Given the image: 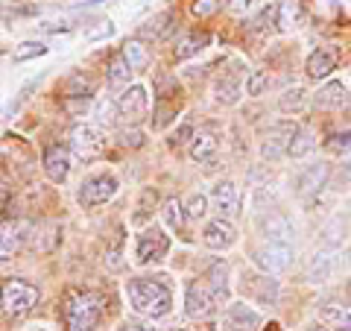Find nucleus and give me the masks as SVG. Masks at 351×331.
I'll return each instance as SVG.
<instances>
[{"mask_svg": "<svg viewBox=\"0 0 351 331\" xmlns=\"http://www.w3.org/2000/svg\"><path fill=\"white\" fill-rule=\"evenodd\" d=\"M126 299L132 305V311L149 319H161L173 311V293L158 279H129Z\"/></svg>", "mask_w": 351, "mask_h": 331, "instance_id": "f257e3e1", "label": "nucleus"}, {"mask_svg": "<svg viewBox=\"0 0 351 331\" xmlns=\"http://www.w3.org/2000/svg\"><path fill=\"white\" fill-rule=\"evenodd\" d=\"M106 311V299L97 290H71L64 296L62 317L68 331H94V326L100 323V317Z\"/></svg>", "mask_w": 351, "mask_h": 331, "instance_id": "f03ea898", "label": "nucleus"}, {"mask_svg": "<svg viewBox=\"0 0 351 331\" xmlns=\"http://www.w3.org/2000/svg\"><path fill=\"white\" fill-rule=\"evenodd\" d=\"M38 299H41L38 288H32L24 279H6L0 284V308H3V314H9V317L29 314L32 308L38 305Z\"/></svg>", "mask_w": 351, "mask_h": 331, "instance_id": "7ed1b4c3", "label": "nucleus"}, {"mask_svg": "<svg viewBox=\"0 0 351 331\" xmlns=\"http://www.w3.org/2000/svg\"><path fill=\"white\" fill-rule=\"evenodd\" d=\"M167 252H170V238L164 235L158 226H147L138 235L135 264H141V267H147V264H158V261L167 258Z\"/></svg>", "mask_w": 351, "mask_h": 331, "instance_id": "20e7f679", "label": "nucleus"}, {"mask_svg": "<svg viewBox=\"0 0 351 331\" xmlns=\"http://www.w3.org/2000/svg\"><path fill=\"white\" fill-rule=\"evenodd\" d=\"M295 129L299 126H295L293 120H281V124L269 126L261 138V159L263 161H281L290 152V141L295 135Z\"/></svg>", "mask_w": 351, "mask_h": 331, "instance_id": "39448f33", "label": "nucleus"}, {"mask_svg": "<svg viewBox=\"0 0 351 331\" xmlns=\"http://www.w3.org/2000/svg\"><path fill=\"white\" fill-rule=\"evenodd\" d=\"M21 238L24 247L38 252V255H50L62 240V229L56 223H21Z\"/></svg>", "mask_w": 351, "mask_h": 331, "instance_id": "423d86ee", "label": "nucleus"}, {"mask_svg": "<svg viewBox=\"0 0 351 331\" xmlns=\"http://www.w3.org/2000/svg\"><path fill=\"white\" fill-rule=\"evenodd\" d=\"M117 179L112 173H100V176H88V179L80 185L76 191V200H80L82 208H94V205H103L108 203L112 196L117 194Z\"/></svg>", "mask_w": 351, "mask_h": 331, "instance_id": "0eeeda50", "label": "nucleus"}, {"mask_svg": "<svg viewBox=\"0 0 351 331\" xmlns=\"http://www.w3.org/2000/svg\"><path fill=\"white\" fill-rule=\"evenodd\" d=\"M106 150V138H103V129L94 126V124H82L71 132V152L82 161H94L100 152Z\"/></svg>", "mask_w": 351, "mask_h": 331, "instance_id": "6e6552de", "label": "nucleus"}, {"mask_svg": "<svg viewBox=\"0 0 351 331\" xmlns=\"http://www.w3.org/2000/svg\"><path fill=\"white\" fill-rule=\"evenodd\" d=\"M184 314L196 323H202V319H211L217 314V299L208 284L202 282H191L188 290H184Z\"/></svg>", "mask_w": 351, "mask_h": 331, "instance_id": "1a4fd4ad", "label": "nucleus"}, {"mask_svg": "<svg viewBox=\"0 0 351 331\" xmlns=\"http://www.w3.org/2000/svg\"><path fill=\"white\" fill-rule=\"evenodd\" d=\"M261 328V314L246 302H228L219 319V331H258Z\"/></svg>", "mask_w": 351, "mask_h": 331, "instance_id": "9d476101", "label": "nucleus"}, {"mask_svg": "<svg viewBox=\"0 0 351 331\" xmlns=\"http://www.w3.org/2000/svg\"><path fill=\"white\" fill-rule=\"evenodd\" d=\"M243 290L249 293L252 302L258 305H278L281 296V284L276 282V275L269 273H258V275H243Z\"/></svg>", "mask_w": 351, "mask_h": 331, "instance_id": "9b49d317", "label": "nucleus"}, {"mask_svg": "<svg viewBox=\"0 0 351 331\" xmlns=\"http://www.w3.org/2000/svg\"><path fill=\"white\" fill-rule=\"evenodd\" d=\"M255 264L261 273L278 275L293 264V247L290 244H267L255 252Z\"/></svg>", "mask_w": 351, "mask_h": 331, "instance_id": "f8f14e48", "label": "nucleus"}, {"mask_svg": "<svg viewBox=\"0 0 351 331\" xmlns=\"http://www.w3.org/2000/svg\"><path fill=\"white\" fill-rule=\"evenodd\" d=\"M208 200H211L214 212L223 217V220H234V217L240 214V187H237L232 179L217 182Z\"/></svg>", "mask_w": 351, "mask_h": 331, "instance_id": "ddd939ff", "label": "nucleus"}, {"mask_svg": "<svg viewBox=\"0 0 351 331\" xmlns=\"http://www.w3.org/2000/svg\"><path fill=\"white\" fill-rule=\"evenodd\" d=\"M147 109H149V94L144 85H129L126 91L117 97V117L129 120V124L144 117Z\"/></svg>", "mask_w": 351, "mask_h": 331, "instance_id": "4468645a", "label": "nucleus"}, {"mask_svg": "<svg viewBox=\"0 0 351 331\" xmlns=\"http://www.w3.org/2000/svg\"><path fill=\"white\" fill-rule=\"evenodd\" d=\"M202 244L208 249H214V252L232 249L237 244V229H234V223H232V220H223V217L211 220V223L205 226V231H202Z\"/></svg>", "mask_w": 351, "mask_h": 331, "instance_id": "2eb2a0df", "label": "nucleus"}, {"mask_svg": "<svg viewBox=\"0 0 351 331\" xmlns=\"http://www.w3.org/2000/svg\"><path fill=\"white\" fill-rule=\"evenodd\" d=\"M41 168H44V176H47L53 185L68 182V176H71V150L59 147V144L47 147L44 150V159H41Z\"/></svg>", "mask_w": 351, "mask_h": 331, "instance_id": "dca6fc26", "label": "nucleus"}, {"mask_svg": "<svg viewBox=\"0 0 351 331\" xmlns=\"http://www.w3.org/2000/svg\"><path fill=\"white\" fill-rule=\"evenodd\" d=\"M258 229L267 238V244H293V223L281 212H263Z\"/></svg>", "mask_w": 351, "mask_h": 331, "instance_id": "f3484780", "label": "nucleus"}, {"mask_svg": "<svg viewBox=\"0 0 351 331\" xmlns=\"http://www.w3.org/2000/svg\"><path fill=\"white\" fill-rule=\"evenodd\" d=\"M328 176H331V164L328 161H316V164H307V168L299 173V179H295V194L299 196H313L319 194Z\"/></svg>", "mask_w": 351, "mask_h": 331, "instance_id": "a211bd4d", "label": "nucleus"}, {"mask_svg": "<svg viewBox=\"0 0 351 331\" xmlns=\"http://www.w3.org/2000/svg\"><path fill=\"white\" fill-rule=\"evenodd\" d=\"M337 68V50L334 47H316L311 56H307V65H304V73L307 80H328Z\"/></svg>", "mask_w": 351, "mask_h": 331, "instance_id": "6ab92c4d", "label": "nucleus"}, {"mask_svg": "<svg viewBox=\"0 0 351 331\" xmlns=\"http://www.w3.org/2000/svg\"><path fill=\"white\" fill-rule=\"evenodd\" d=\"M346 103H348V91L343 82H328L313 94V106L322 109V112H339Z\"/></svg>", "mask_w": 351, "mask_h": 331, "instance_id": "aec40b11", "label": "nucleus"}, {"mask_svg": "<svg viewBox=\"0 0 351 331\" xmlns=\"http://www.w3.org/2000/svg\"><path fill=\"white\" fill-rule=\"evenodd\" d=\"M334 267H337V261H334V252L331 249H319V252H313V258L307 261V282L311 284H322L328 282L334 275Z\"/></svg>", "mask_w": 351, "mask_h": 331, "instance_id": "412c9836", "label": "nucleus"}, {"mask_svg": "<svg viewBox=\"0 0 351 331\" xmlns=\"http://www.w3.org/2000/svg\"><path fill=\"white\" fill-rule=\"evenodd\" d=\"M173 30H176V15L173 12H158V15H152L147 24L138 30V38H144V41H164Z\"/></svg>", "mask_w": 351, "mask_h": 331, "instance_id": "4be33fe9", "label": "nucleus"}, {"mask_svg": "<svg viewBox=\"0 0 351 331\" xmlns=\"http://www.w3.org/2000/svg\"><path fill=\"white\" fill-rule=\"evenodd\" d=\"M217 150H219V141L214 132H196L191 141V159L196 164H214Z\"/></svg>", "mask_w": 351, "mask_h": 331, "instance_id": "5701e85b", "label": "nucleus"}, {"mask_svg": "<svg viewBox=\"0 0 351 331\" xmlns=\"http://www.w3.org/2000/svg\"><path fill=\"white\" fill-rule=\"evenodd\" d=\"M24 249L21 223H0V261H12Z\"/></svg>", "mask_w": 351, "mask_h": 331, "instance_id": "b1692460", "label": "nucleus"}, {"mask_svg": "<svg viewBox=\"0 0 351 331\" xmlns=\"http://www.w3.org/2000/svg\"><path fill=\"white\" fill-rule=\"evenodd\" d=\"M214 97H217V103H223V106L240 103V97H243V82H240V76H234V73L219 76L214 82Z\"/></svg>", "mask_w": 351, "mask_h": 331, "instance_id": "393cba45", "label": "nucleus"}, {"mask_svg": "<svg viewBox=\"0 0 351 331\" xmlns=\"http://www.w3.org/2000/svg\"><path fill=\"white\" fill-rule=\"evenodd\" d=\"M208 44H211V36H208V32H184L173 53H176V59H179V62H184V59L199 56Z\"/></svg>", "mask_w": 351, "mask_h": 331, "instance_id": "a878e982", "label": "nucleus"}, {"mask_svg": "<svg viewBox=\"0 0 351 331\" xmlns=\"http://www.w3.org/2000/svg\"><path fill=\"white\" fill-rule=\"evenodd\" d=\"M208 288H211L217 305H228V267L226 261H214L211 270H208Z\"/></svg>", "mask_w": 351, "mask_h": 331, "instance_id": "bb28decb", "label": "nucleus"}, {"mask_svg": "<svg viewBox=\"0 0 351 331\" xmlns=\"http://www.w3.org/2000/svg\"><path fill=\"white\" fill-rule=\"evenodd\" d=\"M123 59L129 62L132 71H144L147 65H149V47H147V41L144 38H129L123 44Z\"/></svg>", "mask_w": 351, "mask_h": 331, "instance_id": "cd10ccee", "label": "nucleus"}, {"mask_svg": "<svg viewBox=\"0 0 351 331\" xmlns=\"http://www.w3.org/2000/svg\"><path fill=\"white\" fill-rule=\"evenodd\" d=\"M208 205H211V200H208L205 194H199V191L188 194V196H184V203H182L184 220H191V223H199V220L208 217Z\"/></svg>", "mask_w": 351, "mask_h": 331, "instance_id": "c85d7f7f", "label": "nucleus"}, {"mask_svg": "<svg viewBox=\"0 0 351 331\" xmlns=\"http://www.w3.org/2000/svg\"><path fill=\"white\" fill-rule=\"evenodd\" d=\"M304 106H307V91L304 88H287L281 97H278V112H284V115H299V112H304Z\"/></svg>", "mask_w": 351, "mask_h": 331, "instance_id": "c756f323", "label": "nucleus"}, {"mask_svg": "<svg viewBox=\"0 0 351 331\" xmlns=\"http://www.w3.org/2000/svg\"><path fill=\"white\" fill-rule=\"evenodd\" d=\"M313 147H316V132L311 126H299V129H295V135H293V141H290V152H287V156L304 159Z\"/></svg>", "mask_w": 351, "mask_h": 331, "instance_id": "7c9ffc66", "label": "nucleus"}, {"mask_svg": "<svg viewBox=\"0 0 351 331\" xmlns=\"http://www.w3.org/2000/svg\"><path fill=\"white\" fill-rule=\"evenodd\" d=\"M319 319L331 331H351V311H346V308L325 305L322 311H319Z\"/></svg>", "mask_w": 351, "mask_h": 331, "instance_id": "2f4dec72", "label": "nucleus"}, {"mask_svg": "<svg viewBox=\"0 0 351 331\" xmlns=\"http://www.w3.org/2000/svg\"><path fill=\"white\" fill-rule=\"evenodd\" d=\"M343 231H346V223H343V220H339V217H331V223H328V226L322 229L319 247H322V249L337 252V249H339V244H343Z\"/></svg>", "mask_w": 351, "mask_h": 331, "instance_id": "473e14b6", "label": "nucleus"}, {"mask_svg": "<svg viewBox=\"0 0 351 331\" xmlns=\"http://www.w3.org/2000/svg\"><path fill=\"white\" fill-rule=\"evenodd\" d=\"M129 73H132V68H129V62L123 59V53H120V56H114L112 62H108L106 80L112 82V85H126L129 82Z\"/></svg>", "mask_w": 351, "mask_h": 331, "instance_id": "72a5a7b5", "label": "nucleus"}, {"mask_svg": "<svg viewBox=\"0 0 351 331\" xmlns=\"http://www.w3.org/2000/svg\"><path fill=\"white\" fill-rule=\"evenodd\" d=\"M161 217H164V223H167L170 229H182L184 223V208H182V200H164L161 205Z\"/></svg>", "mask_w": 351, "mask_h": 331, "instance_id": "f704fd0d", "label": "nucleus"}, {"mask_svg": "<svg viewBox=\"0 0 351 331\" xmlns=\"http://www.w3.org/2000/svg\"><path fill=\"white\" fill-rule=\"evenodd\" d=\"M91 94H94V85L88 76H82V73L68 76V82H64V97H91Z\"/></svg>", "mask_w": 351, "mask_h": 331, "instance_id": "c9c22d12", "label": "nucleus"}, {"mask_svg": "<svg viewBox=\"0 0 351 331\" xmlns=\"http://www.w3.org/2000/svg\"><path fill=\"white\" fill-rule=\"evenodd\" d=\"M293 27H299V6H295V0H284V3H278V30Z\"/></svg>", "mask_w": 351, "mask_h": 331, "instance_id": "e433bc0d", "label": "nucleus"}, {"mask_svg": "<svg viewBox=\"0 0 351 331\" xmlns=\"http://www.w3.org/2000/svg\"><path fill=\"white\" fill-rule=\"evenodd\" d=\"M276 27H278V3H267L261 9V15L255 18V30L267 32V30H276Z\"/></svg>", "mask_w": 351, "mask_h": 331, "instance_id": "4c0bfd02", "label": "nucleus"}, {"mask_svg": "<svg viewBox=\"0 0 351 331\" xmlns=\"http://www.w3.org/2000/svg\"><path fill=\"white\" fill-rule=\"evenodd\" d=\"M94 120L97 124L94 126H100V129H108V126H114V120H117V103H100L94 109Z\"/></svg>", "mask_w": 351, "mask_h": 331, "instance_id": "58836bf2", "label": "nucleus"}, {"mask_svg": "<svg viewBox=\"0 0 351 331\" xmlns=\"http://www.w3.org/2000/svg\"><path fill=\"white\" fill-rule=\"evenodd\" d=\"M47 53V44L44 41H24V44H18V50H15V62H27V59H38Z\"/></svg>", "mask_w": 351, "mask_h": 331, "instance_id": "ea45409f", "label": "nucleus"}, {"mask_svg": "<svg viewBox=\"0 0 351 331\" xmlns=\"http://www.w3.org/2000/svg\"><path fill=\"white\" fill-rule=\"evenodd\" d=\"M267 85H269V76L263 71H249L246 73V94L249 97H261L263 91H267Z\"/></svg>", "mask_w": 351, "mask_h": 331, "instance_id": "a19ab883", "label": "nucleus"}, {"mask_svg": "<svg viewBox=\"0 0 351 331\" xmlns=\"http://www.w3.org/2000/svg\"><path fill=\"white\" fill-rule=\"evenodd\" d=\"M193 135H196L193 126H191V124H182V126L170 135V147H173V150H179V147H184V144H191Z\"/></svg>", "mask_w": 351, "mask_h": 331, "instance_id": "79ce46f5", "label": "nucleus"}, {"mask_svg": "<svg viewBox=\"0 0 351 331\" xmlns=\"http://www.w3.org/2000/svg\"><path fill=\"white\" fill-rule=\"evenodd\" d=\"M219 0H193V15L196 18H211V15H217L219 12Z\"/></svg>", "mask_w": 351, "mask_h": 331, "instance_id": "37998d69", "label": "nucleus"}, {"mask_svg": "<svg viewBox=\"0 0 351 331\" xmlns=\"http://www.w3.org/2000/svg\"><path fill=\"white\" fill-rule=\"evenodd\" d=\"M144 138H147V135H144V132H141V129H135V126L120 132V144H123V147H132V150L144 147Z\"/></svg>", "mask_w": 351, "mask_h": 331, "instance_id": "c03bdc74", "label": "nucleus"}, {"mask_svg": "<svg viewBox=\"0 0 351 331\" xmlns=\"http://www.w3.org/2000/svg\"><path fill=\"white\" fill-rule=\"evenodd\" d=\"M88 100H91V97H64V112L80 117L88 112Z\"/></svg>", "mask_w": 351, "mask_h": 331, "instance_id": "a18cd8bd", "label": "nucleus"}, {"mask_svg": "<svg viewBox=\"0 0 351 331\" xmlns=\"http://www.w3.org/2000/svg\"><path fill=\"white\" fill-rule=\"evenodd\" d=\"M328 147H331L334 152H348V150H351V132H343V135H334L331 141H328Z\"/></svg>", "mask_w": 351, "mask_h": 331, "instance_id": "49530a36", "label": "nucleus"}, {"mask_svg": "<svg viewBox=\"0 0 351 331\" xmlns=\"http://www.w3.org/2000/svg\"><path fill=\"white\" fill-rule=\"evenodd\" d=\"M252 3H255V0H228V9H232V12H237V15H243V12H249L252 9Z\"/></svg>", "mask_w": 351, "mask_h": 331, "instance_id": "de8ad7c7", "label": "nucleus"}, {"mask_svg": "<svg viewBox=\"0 0 351 331\" xmlns=\"http://www.w3.org/2000/svg\"><path fill=\"white\" fill-rule=\"evenodd\" d=\"M112 32H114L112 21H106V24H103L100 30H97V32H91V36H88V38H108V36H112Z\"/></svg>", "mask_w": 351, "mask_h": 331, "instance_id": "09e8293b", "label": "nucleus"}, {"mask_svg": "<svg viewBox=\"0 0 351 331\" xmlns=\"http://www.w3.org/2000/svg\"><path fill=\"white\" fill-rule=\"evenodd\" d=\"M117 331H147V328H144V326H141V323H138V319H126V323H123V326H120Z\"/></svg>", "mask_w": 351, "mask_h": 331, "instance_id": "8fccbe9b", "label": "nucleus"}, {"mask_svg": "<svg viewBox=\"0 0 351 331\" xmlns=\"http://www.w3.org/2000/svg\"><path fill=\"white\" fill-rule=\"evenodd\" d=\"M339 179H343V182H351V161L339 164Z\"/></svg>", "mask_w": 351, "mask_h": 331, "instance_id": "3c124183", "label": "nucleus"}, {"mask_svg": "<svg viewBox=\"0 0 351 331\" xmlns=\"http://www.w3.org/2000/svg\"><path fill=\"white\" fill-rule=\"evenodd\" d=\"M304 331H331V328H328L325 323H311V326H307Z\"/></svg>", "mask_w": 351, "mask_h": 331, "instance_id": "603ef678", "label": "nucleus"}, {"mask_svg": "<svg viewBox=\"0 0 351 331\" xmlns=\"http://www.w3.org/2000/svg\"><path fill=\"white\" fill-rule=\"evenodd\" d=\"M3 205H6V194H3V191H0V208H3Z\"/></svg>", "mask_w": 351, "mask_h": 331, "instance_id": "864d4df0", "label": "nucleus"}, {"mask_svg": "<svg viewBox=\"0 0 351 331\" xmlns=\"http://www.w3.org/2000/svg\"><path fill=\"white\" fill-rule=\"evenodd\" d=\"M348 305H351V282H348Z\"/></svg>", "mask_w": 351, "mask_h": 331, "instance_id": "5fc2aeb1", "label": "nucleus"}]
</instances>
